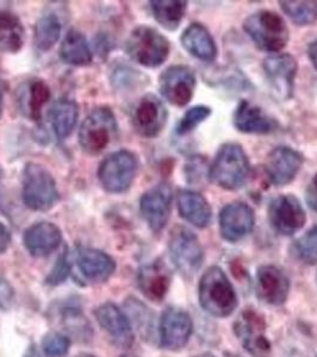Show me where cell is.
<instances>
[{"label": "cell", "instance_id": "obj_1", "mask_svg": "<svg viewBox=\"0 0 317 357\" xmlns=\"http://www.w3.org/2000/svg\"><path fill=\"white\" fill-rule=\"evenodd\" d=\"M249 173L251 162L244 148L237 143L228 142L217 151L207 175L216 186L235 191L246 185Z\"/></svg>", "mask_w": 317, "mask_h": 357}, {"label": "cell", "instance_id": "obj_2", "mask_svg": "<svg viewBox=\"0 0 317 357\" xmlns=\"http://www.w3.org/2000/svg\"><path fill=\"white\" fill-rule=\"evenodd\" d=\"M244 30L256 48L266 53H278L290 40L286 22L278 13L261 10L252 13L244 22Z\"/></svg>", "mask_w": 317, "mask_h": 357}, {"label": "cell", "instance_id": "obj_3", "mask_svg": "<svg viewBox=\"0 0 317 357\" xmlns=\"http://www.w3.org/2000/svg\"><path fill=\"white\" fill-rule=\"evenodd\" d=\"M22 198L25 206L37 212L49 211L59 200L57 181L38 163L29 162L22 173Z\"/></svg>", "mask_w": 317, "mask_h": 357}, {"label": "cell", "instance_id": "obj_4", "mask_svg": "<svg viewBox=\"0 0 317 357\" xmlns=\"http://www.w3.org/2000/svg\"><path fill=\"white\" fill-rule=\"evenodd\" d=\"M200 301L207 313L228 317L237 306V296L232 282L220 267H210L200 282Z\"/></svg>", "mask_w": 317, "mask_h": 357}, {"label": "cell", "instance_id": "obj_5", "mask_svg": "<svg viewBox=\"0 0 317 357\" xmlns=\"http://www.w3.org/2000/svg\"><path fill=\"white\" fill-rule=\"evenodd\" d=\"M126 54L133 61L147 68H156L166 61L171 45L158 30L147 25L134 29L126 43Z\"/></svg>", "mask_w": 317, "mask_h": 357}, {"label": "cell", "instance_id": "obj_6", "mask_svg": "<svg viewBox=\"0 0 317 357\" xmlns=\"http://www.w3.org/2000/svg\"><path fill=\"white\" fill-rule=\"evenodd\" d=\"M116 116L110 107L101 106L94 109L79 129V143L87 154L102 153L117 136Z\"/></svg>", "mask_w": 317, "mask_h": 357}, {"label": "cell", "instance_id": "obj_7", "mask_svg": "<svg viewBox=\"0 0 317 357\" xmlns=\"http://www.w3.org/2000/svg\"><path fill=\"white\" fill-rule=\"evenodd\" d=\"M138 171V158L133 151H118L104 158L98 178L109 193H123L131 188Z\"/></svg>", "mask_w": 317, "mask_h": 357}, {"label": "cell", "instance_id": "obj_8", "mask_svg": "<svg viewBox=\"0 0 317 357\" xmlns=\"http://www.w3.org/2000/svg\"><path fill=\"white\" fill-rule=\"evenodd\" d=\"M168 248L173 264L183 275L191 278L203 266V247L190 229L175 227L170 236Z\"/></svg>", "mask_w": 317, "mask_h": 357}, {"label": "cell", "instance_id": "obj_9", "mask_svg": "<svg viewBox=\"0 0 317 357\" xmlns=\"http://www.w3.org/2000/svg\"><path fill=\"white\" fill-rule=\"evenodd\" d=\"M234 331L253 357H269L271 343L266 336V321L261 313L254 309L244 310L236 319Z\"/></svg>", "mask_w": 317, "mask_h": 357}, {"label": "cell", "instance_id": "obj_10", "mask_svg": "<svg viewBox=\"0 0 317 357\" xmlns=\"http://www.w3.org/2000/svg\"><path fill=\"white\" fill-rule=\"evenodd\" d=\"M196 84L195 72L183 65L168 67L158 79V87L163 97L170 104L178 107H183L191 102Z\"/></svg>", "mask_w": 317, "mask_h": 357}, {"label": "cell", "instance_id": "obj_11", "mask_svg": "<svg viewBox=\"0 0 317 357\" xmlns=\"http://www.w3.org/2000/svg\"><path fill=\"white\" fill-rule=\"evenodd\" d=\"M173 192L168 183H161L145 193L140 200V211L152 231H163L171 217Z\"/></svg>", "mask_w": 317, "mask_h": 357}, {"label": "cell", "instance_id": "obj_12", "mask_svg": "<svg viewBox=\"0 0 317 357\" xmlns=\"http://www.w3.org/2000/svg\"><path fill=\"white\" fill-rule=\"evenodd\" d=\"M269 220L277 232L293 236L304 227L307 215L298 198L293 195H281L270 204Z\"/></svg>", "mask_w": 317, "mask_h": 357}, {"label": "cell", "instance_id": "obj_13", "mask_svg": "<svg viewBox=\"0 0 317 357\" xmlns=\"http://www.w3.org/2000/svg\"><path fill=\"white\" fill-rule=\"evenodd\" d=\"M167 117L166 106L154 94L143 96L131 112L135 130L146 138L156 137L166 126Z\"/></svg>", "mask_w": 317, "mask_h": 357}, {"label": "cell", "instance_id": "obj_14", "mask_svg": "<svg viewBox=\"0 0 317 357\" xmlns=\"http://www.w3.org/2000/svg\"><path fill=\"white\" fill-rule=\"evenodd\" d=\"M263 67L277 97L291 99L298 70L296 59L291 54H274L265 59Z\"/></svg>", "mask_w": 317, "mask_h": 357}, {"label": "cell", "instance_id": "obj_15", "mask_svg": "<svg viewBox=\"0 0 317 357\" xmlns=\"http://www.w3.org/2000/svg\"><path fill=\"white\" fill-rule=\"evenodd\" d=\"M304 158L291 146H277L266 158L265 173L274 186H285L293 183L301 171Z\"/></svg>", "mask_w": 317, "mask_h": 357}, {"label": "cell", "instance_id": "obj_16", "mask_svg": "<svg viewBox=\"0 0 317 357\" xmlns=\"http://www.w3.org/2000/svg\"><path fill=\"white\" fill-rule=\"evenodd\" d=\"M221 235L228 242H237L251 234L256 224L252 207L244 202L228 204L220 212Z\"/></svg>", "mask_w": 317, "mask_h": 357}, {"label": "cell", "instance_id": "obj_17", "mask_svg": "<svg viewBox=\"0 0 317 357\" xmlns=\"http://www.w3.org/2000/svg\"><path fill=\"white\" fill-rule=\"evenodd\" d=\"M256 289L259 299L266 304H284L289 296V278L273 264L261 266L256 272Z\"/></svg>", "mask_w": 317, "mask_h": 357}, {"label": "cell", "instance_id": "obj_18", "mask_svg": "<svg viewBox=\"0 0 317 357\" xmlns=\"http://www.w3.org/2000/svg\"><path fill=\"white\" fill-rule=\"evenodd\" d=\"M192 333L191 317L179 309H167L160 323V338L163 348L179 350L186 345Z\"/></svg>", "mask_w": 317, "mask_h": 357}, {"label": "cell", "instance_id": "obj_19", "mask_svg": "<svg viewBox=\"0 0 317 357\" xmlns=\"http://www.w3.org/2000/svg\"><path fill=\"white\" fill-rule=\"evenodd\" d=\"M75 264L84 280L102 284L110 279L116 269L114 259L106 252L92 248H82L77 252Z\"/></svg>", "mask_w": 317, "mask_h": 357}, {"label": "cell", "instance_id": "obj_20", "mask_svg": "<svg viewBox=\"0 0 317 357\" xmlns=\"http://www.w3.org/2000/svg\"><path fill=\"white\" fill-rule=\"evenodd\" d=\"M94 314L102 329L111 337L115 344L124 349L131 348L134 343V333L128 318L116 305L106 303L99 306Z\"/></svg>", "mask_w": 317, "mask_h": 357}, {"label": "cell", "instance_id": "obj_21", "mask_svg": "<svg viewBox=\"0 0 317 357\" xmlns=\"http://www.w3.org/2000/svg\"><path fill=\"white\" fill-rule=\"evenodd\" d=\"M233 123L244 134L267 135L278 128L274 119L249 100H241L233 114Z\"/></svg>", "mask_w": 317, "mask_h": 357}, {"label": "cell", "instance_id": "obj_22", "mask_svg": "<svg viewBox=\"0 0 317 357\" xmlns=\"http://www.w3.org/2000/svg\"><path fill=\"white\" fill-rule=\"evenodd\" d=\"M23 241L30 255L43 257L57 250L62 242V232L55 224L40 222L25 230Z\"/></svg>", "mask_w": 317, "mask_h": 357}, {"label": "cell", "instance_id": "obj_23", "mask_svg": "<svg viewBox=\"0 0 317 357\" xmlns=\"http://www.w3.org/2000/svg\"><path fill=\"white\" fill-rule=\"evenodd\" d=\"M138 286L151 301H163L171 286L172 273L163 261H154L141 268L138 273Z\"/></svg>", "mask_w": 317, "mask_h": 357}, {"label": "cell", "instance_id": "obj_24", "mask_svg": "<svg viewBox=\"0 0 317 357\" xmlns=\"http://www.w3.org/2000/svg\"><path fill=\"white\" fill-rule=\"evenodd\" d=\"M180 41L187 53L200 61L212 62L217 56V45L210 31L200 23H192L184 30Z\"/></svg>", "mask_w": 317, "mask_h": 357}, {"label": "cell", "instance_id": "obj_25", "mask_svg": "<svg viewBox=\"0 0 317 357\" xmlns=\"http://www.w3.org/2000/svg\"><path fill=\"white\" fill-rule=\"evenodd\" d=\"M177 204L182 218L189 223L200 229L212 223V206L198 192L182 190L177 197Z\"/></svg>", "mask_w": 317, "mask_h": 357}, {"label": "cell", "instance_id": "obj_26", "mask_svg": "<svg viewBox=\"0 0 317 357\" xmlns=\"http://www.w3.org/2000/svg\"><path fill=\"white\" fill-rule=\"evenodd\" d=\"M50 98L49 86L41 79L29 80L21 91L18 97V104L22 112L33 121H40L42 109Z\"/></svg>", "mask_w": 317, "mask_h": 357}, {"label": "cell", "instance_id": "obj_27", "mask_svg": "<svg viewBox=\"0 0 317 357\" xmlns=\"http://www.w3.org/2000/svg\"><path fill=\"white\" fill-rule=\"evenodd\" d=\"M49 123L54 134L60 139L69 137L77 126L79 107L72 99L61 98L54 102L49 110Z\"/></svg>", "mask_w": 317, "mask_h": 357}, {"label": "cell", "instance_id": "obj_28", "mask_svg": "<svg viewBox=\"0 0 317 357\" xmlns=\"http://www.w3.org/2000/svg\"><path fill=\"white\" fill-rule=\"evenodd\" d=\"M60 57L67 65L87 66L94 60V54L86 37L80 31L72 29L62 41Z\"/></svg>", "mask_w": 317, "mask_h": 357}, {"label": "cell", "instance_id": "obj_29", "mask_svg": "<svg viewBox=\"0 0 317 357\" xmlns=\"http://www.w3.org/2000/svg\"><path fill=\"white\" fill-rule=\"evenodd\" d=\"M24 45V26L13 13L0 10V52L17 53Z\"/></svg>", "mask_w": 317, "mask_h": 357}, {"label": "cell", "instance_id": "obj_30", "mask_svg": "<svg viewBox=\"0 0 317 357\" xmlns=\"http://www.w3.org/2000/svg\"><path fill=\"white\" fill-rule=\"evenodd\" d=\"M151 4L152 13L155 21L163 28L175 31L179 28L186 13L187 1L183 0H153Z\"/></svg>", "mask_w": 317, "mask_h": 357}, {"label": "cell", "instance_id": "obj_31", "mask_svg": "<svg viewBox=\"0 0 317 357\" xmlns=\"http://www.w3.org/2000/svg\"><path fill=\"white\" fill-rule=\"evenodd\" d=\"M62 33V24L59 17L48 13L36 22L34 31V43L41 52H48L57 45Z\"/></svg>", "mask_w": 317, "mask_h": 357}, {"label": "cell", "instance_id": "obj_32", "mask_svg": "<svg viewBox=\"0 0 317 357\" xmlns=\"http://www.w3.org/2000/svg\"><path fill=\"white\" fill-rule=\"evenodd\" d=\"M281 10L297 25H313L317 21V1L300 0V1H279Z\"/></svg>", "mask_w": 317, "mask_h": 357}, {"label": "cell", "instance_id": "obj_33", "mask_svg": "<svg viewBox=\"0 0 317 357\" xmlns=\"http://www.w3.org/2000/svg\"><path fill=\"white\" fill-rule=\"evenodd\" d=\"M145 75L129 66L119 65L111 72V84L119 91L136 89L143 84Z\"/></svg>", "mask_w": 317, "mask_h": 357}, {"label": "cell", "instance_id": "obj_34", "mask_svg": "<svg viewBox=\"0 0 317 357\" xmlns=\"http://www.w3.org/2000/svg\"><path fill=\"white\" fill-rule=\"evenodd\" d=\"M212 110L209 106L197 105L191 107L190 110H187L184 114L179 123L177 124L175 132L183 136V135L190 134L195 130L197 126L205 122L207 118L210 117Z\"/></svg>", "mask_w": 317, "mask_h": 357}, {"label": "cell", "instance_id": "obj_35", "mask_svg": "<svg viewBox=\"0 0 317 357\" xmlns=\"http://www.w3.org/2000/svg\"><path fill=\"white\" fill-rule=\"evenodd\" d=\"M295 252L300 260L305 264L317 262V225L302 236L295 244Z\"/></svg>", "mask_w": 317, "mask_h": 357}, {"label": "cell", "instance_id": "obj_36", "mask_svg": "<svg viewBox=\"0 0 317 357\" xmlns=\"http://www.w3.org/2000/svg\"><path fill=\"white\" fill-rule=\"evenodd\" d=\"M71 342L67 337L59 333H49L42 341V348L49 357H64L68 353Z\"/></svg>", "mask_w": 317, "mask_h": 357}, {"label": "cell", "instance_id": "obj_37", "mask_svg": "<svg viewBox=\"0 0 317 357\" xmlns=\"http://www.w3.org/2000/svg\"><path fill=\"white\" fill-rule=\"evenodd\" d=\"M69 272H71V264H69L67 254L60 256L57 264L54 266L53 271L47 278V282L50 284H61L67 279Z\"/></svg>", "mask_w": 317, "mask_h": 357}, {"label": "cell", "instance_id": "obj_38", "mask_svg": "<svg viewBox=\"0 0 317 357\" xmlns=\"http://www.w3.org/2000/svg\"><path fill=\"white\" fill-rule=\"evenodd\" d=\"M64 321H65V324L68 326L69 331H72L74 335H80V333H82L84 336H86L85 330L90 329V326H89V323L86 321V318L80 314V312H77V311H74V310H68L67 312L65 313V316H64Z\"/></svg>", "mask_w": 317, "mask_h": 357}, {"label": "cell", "instance_id": "obj_39", "mask_svg": "<svg viewBox=\"0 0 317 357\" xmlns=\"http://www.w3.org/2000/svg\"><path fill=\"white\" fill-rule=\"evenodd\" d=\"M305 199L310 208L317 213V173L310 180L309 185L305 190Z\"/></svg>", "mask_w": 317, "mask_h": 357}, {"label": "cell", "instance_id": "obj_40", "mask_svg": "<svg viewBox=\"0 0 317 357\" xmlns=\"http://www.w3.org/2000/svg\"><path fill=\"white\" fill-rule=\"evenodd\" d=\"M11 243V234L4 224L0 223V254L4 252Z\"/></svg>", "mask_w": 317, "mask_h": 357}, {"label": "cell", "instance_id": "obj_41", "mask_svg": "<svg viewBox=\"0 0 317 357\" xmlns=\"http://www.w3.org/2000/svg\"><path fill=\"white\" fill-rule=\"evenodd\" d=\"M308 56H309L314 67L317 69V38H315L313 42H310L309 47H308Z\"/></svg>", "mask_w": 317, "mask_h": 357}, {"label": "cell", "instance_id": "obj_42", "mask_svg": "<svg viewBox=\"0 0 317 357\" xmlns=\"http://www.w3.org/2000/svg\"><path fill=\"white\" fill-rule=\"evenodd\" d=\"M3 107H4V89H3L1 82H0V117L3 114Z\"/></svg>", "mask_w": 317, "mask_h": 357}, {"label": "cell", "instance_id": "obj_43", "mask_svg": "<svg viewBox=\"0 0 317 357\" xmlns=\"http://www.w3.org/2000/svg\"><path fill=\"white\" fill-rule=\"evenodd\" d=\"M196 357H215L214 355H212V354H202V355H200V356H196Z\"/></svg>", "mask_w": 317, "mask_h": 357}, {"label": "cell", "instance_id": "obj_44", "mask_svg": "<svg viewBox=\"0 0 317 357\" xmlns=\"http://www.w3.org/2000/svg\"><path fill=\"white\" fill-rule=\"evenodd\" d=\"M77 357H94V356H92V355H90V354H82V355H78Z\"/></svg>", "mask_w": 317, "mask_h": 357}, {"label": "cell", "instance_id": "obj_45", "mask_svg": "<svg viewBox=\"0 0 317 357\" xmlns=\"http://www.w3.org/2000/svg\"><path fill=\"white\" fill-rule=\"evenodd\" d=\"M227 357H236V356H233V355H229V356H227Z\"/></svg>", "mask_w": 317, "mask_h": 357}, {"label": "cell", "instance_id": "obj_46", "mask_svg": "<svg viewBox=\"0 0 317 357\" xmlns=\"http://www.w3.org/2000/svg\"><path fill=\"white\" fill-rule=\"evenodd\" d=\"M122 357H135V356H122Z\"/></svg>", "mask_w": 317, "mask_h": 357}]
</instances>
